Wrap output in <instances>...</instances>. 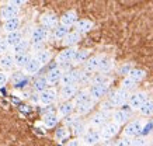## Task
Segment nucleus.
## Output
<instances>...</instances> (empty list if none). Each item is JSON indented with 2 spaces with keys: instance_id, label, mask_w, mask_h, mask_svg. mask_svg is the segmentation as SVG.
I'll return each mask as SVG.
<instances>
[{
  "instance_id": "nucleus-23",
  "label": "nucleus",
  "mask_w": 153,
  "mask_h": 146,
  "mask_svg": "<svg viewBox=\"0 0 153 146\" xmlns=\"http://www.w3.org/2000/svg\"><path fill=\"white\" fill-rule=\"evenodd\" d=\"M31 83L28 75H24V73H17L14 76V80H13V87L14 89H27L28 84ZM33 84V83H31Z\"/></svg>"
},
{
  "instance_id": "nucleus-50",
  "label": "nucleus",
  "mask_w": 153,
  "mask_h": 146,
  "mask_svg": "<svg viewBox=\"0 0 153 146\" xmlns=\"http://www.w3.org/2000/svg\"><path fill=\"white\" fill-rule=\"evenodd\" d=\"M9 75L6 73V72H3V70H0V89L1 87H4L6 84H7V82H9Z\"/></svg>"
},
{
  "instance_id": "nucleus-29",
  "label": "nucleus",
  "mask_w": 153,
  "mask_h": 146,
  "mask_svg": "<svg viewBox=\"0 0 153 146\" xmlns=\"http://www.w3.org/2000/svg\"><path fill=\"white\" fill-rule=\"evenodd\" d=\"M112 67H114V61H112L110 56H107V55H102L101 63H100V67H98V73H104V75H108V73L112 70Z\"/></svg>"
},
{
  "instance_id": "nucleus-47",
  "label": "nucleus",
  "mask_w": 153,
  "mask_h": 146,
  "mask_svg": "<svg viewBox=\"0 0 153 146\" xmlns=\"http://www.w3.org/2000/svg\"><path fill=\"white\" fill-rule=\"evenodd\" d=\"M9 52H11V48H10L7 39L4 37H0V56H3Z\"/></svg>"
},
{
  "instance_id": "nucleus-25",
  "label": "nucleus",
  "mask_w": 153,
  "mask_h": 146,
  "mask_svg": "<svg viewBox=\"0 0 153 146\" xmlns=\"http://www.w3.org/2000/svg\"><path fill=\"white\" fill-rule=\"evenodd\" d=\"M93 27H94L93 21H90V20H87V19H82L76 23V25H74V31H77L79 34L83 35V34H87L88 31H91Z\"/></svg>"
},
{
  "instance_id": "nucleus-37",
  "label": "nucleus",
  "mask_w": 153,
  "mask_h": 146,
  "mask_svg": "<svg viewBox=\"0 0 153 146\" xmlns=\"http://www.w3.org/2000/svg\"><path fill=\"white\" fill-rule=\"evenodd\" d=\"M52 56H53V55H52V52L49 51V49H44V51L38 52V53H35V55H34V58H37L38 61L41 62V65H42V66L48 65V63L51 62Z\"/></svg>"
},
{
  "instance_id": "nucleus-30",
  "label": "nucleus",
  "mask_w": 153,
  "mask_h": 146,
  "mask_svg": "<svg viewBox=\"0 0 153 146\" xmlns=\"http://www.w3.org/2000/svg\"><path fill=\"white\" fill-rule=\"evenodd\" d=\"M90 59V49H79L73 59V66L84 65Z\"/></svg>"
},
{
  "instance_id": "nucleus-36",
  "label": "nucleus",
  "mask_w": 153,
  "mask_h": 146,
  "mask_svg": "<svg viewBox=\"0 0 153 146\" xmlns=\"http://www.w3.org/2000/svg\"><path fill=\"white\" fill-rule=\"evenodd\" d=\"M94 104H96V101H93V100H91V101H87V103L77 105L74 111H76V114H77V115H80V117H83V115H87V114L94 108Z\"/></svg>"
},
{
  "instance_id": "nucleus-48",
  "label": "nucleus",
  "mask_w": 153,
  "mask_h": 146,
  "mask_svg": "<svg viewBox=\"0 0 153 146\" xmlns=\"http://www.w3.org/2000/svg\"><path fill=\"white\" fill-rule=\"evenodd\" d=\"M131 146H148V138L145 136H138L132 139V145Z\"/></svg>"
},
{
  "instance_id": "nucleus-26",
  "label": "nucleus",
  "mask_w": 153,
  "mask_h": 146,
  "mask_svg": "<svg viewBox=\"0 0 153 146\" xmlns=\"http://www.w3.org/2000/svg\"><path fill=\"white\" fill-rule=\"evenodd\" d=\"M80 39H82V34H79L77 31H70L68 34V37L62 41V44L66 48H74V45H77Z\"/></svg>"
},
{
  "instance_id": "nucleus-9",
  "label": "nucleus",
  "mask_w": 153,
  "mask_h": 146,
  "mask_svg": "<svg viewBox=\"0 0 153 146\" xmlns=\"http://www.w3.org/2000/svg\"><path fill=\"white\" fill-rule=\"evenodd\" d=\"M102 141L101 138V132L100 129H88V132L82 138V142H83V146H96L98 145L100 142Z\"/></svg>"
},
{
  "instance_id": "nucleus-13",
  "label": "nucleus",
  "mask_w": 153,
  "mask_h": 146,
  "mask_svg": "<svg viewBox=\"0 0 153 146\" xmlns=\"http://www.w3.org/2000/svg\"><path fill=\"white\" fill-rule=\"evenodd\" d=\"M108 89H110V84H97V86H90L88 90H90V96H91V100L93 101H100L107 96L108 93Z\"/></svg>"
},
{
  "instance_id": "nucleus-3",
  "label": "nucleus",
  "mask_w": 153,
  "mask_h": 146,
  "mask_svg": "<svg viewBox=\"0 0 153 146\" xmlns=\"http://www.w3.org/2000/svg\"><path fill=\"white\" fill-rule=\"evenodd\" d=\"M132 113H134V110L126 104V105H124L122 108H118V110H115V111L112 113V118H111L112 122L118 124L120 127L121 125H125V124H128V121H129Z\"/></svg>"
},
{
  "instance_id": "nucleus-35",
  "label": "nucleus",
  "mask_w": 153,
  "mask_h": 146,
  "mask_svg": "<svg viewBox=\"0 0 153 146\" xmlns=\"http://www.w3.org/2000/svg\"><path fill=\"white\" fill-rule=\"evenodd\" d=\"M82 121H83V119H82V117L74 113V114H72V115H69V117L63 118V127L69 128V129H73V128L76 127L79 122H82Z\"/></svg>"
},
{
  "instance_id": "nucleus-20",
  "label": "nucleus",
  "mask_w": 153,
  "mask_h": 146,
  "mask_svg": "<svg viewBox=\"0 0 153 146\" xmlns=\"http://www.w3.org/2000/svg\"><path fill=\"white\" fill-rule=\"evenodd\" d=\"M21 28V19L20 17H16V19H11V20H7L3 23V31L7 34H11V33H16V31H20Z\"/></svg>"
},
{
  "instance_id": "nucleus-17",
  "label": "nucleus",
  "mask_w": 153,
  "mask_h": 146,
  "mask_svg": "<svg viewBox=\"0 0 153 146\" xmlns=\"http://www.w3.org/2000/svg\"><path fill=\"white\" fill-rule=\"evenodd\" d=\"M77 21H79V19H77V13H76L74 10L66 11V13H63L62 17H60V24L68 27V28H69V27H74Z\"/></svg>"
},
{
  "instance_id": "nucleus-6",
  "label": "nucleus",
  "mask_w": 153,
  "mask_h": 146,
  "mask_svg": "<svg viewBox=\"0 0 153 146\" xmlns=\"http://www.w3.org/2000/svg\"><path fill=\"white\" fill-rule=\"evenodd\" d=\"M148 100H149V97H148V93H146V91H135L134 94H131L128 105H129L134 111H139L140 107H142Z\"/></svg>"
},
{
  "instance_id": "nucleus-28",
  "label": "nucleus",
  "mask_w": 153,
  "mask_h": 146,
  "mask_svg": "<svg viewBox=\"0 0 153 146\" xmlns=\"http://www.w3.org/2000/svg\"><path fill=\"white\" fill-rule=\"evenodd\" d=\"M42 69V65H41V62L38 61L37 58H33L31 61L28 62V65L24 67V70H25V73H27L28 76H34V75H37L38 72Z\"/></svg>"
},
{
  "instance_id": "nucleus-27",
  "label": "nucleus",
  "mask_w": 153,
  "mask_h": 146,
  "mask_svg": "<svg viewBox=\"0 0 153 146\" xmlns=\"http://www.w3.org/2000/svg\"><path fill=\"white\" fill-rule=\"evenodd\" d=\"M48 86H49V83H48L47 80V76H39V77H37L35 80L33 82V90L34 93H42V91H45V90L48 89Z\"/></svg>"
},
{
  "instance_id": "nucleus-40",
  "label": "nucleus",
  "mask_w": 153,
  "mask_h": 146,
  "mask_svg": "<svg viewBox=\"0 0 153 146\" xmlns=\"http://www.w3.org/2000/svg\"><path fill=\"white\" fill-rule=\"evenodd\" d=\"M139 114L143 117H152L153 115V99H149L146 103L140 107Z\"/></svg>"
},
{
  "instance_id": "nucleus-5",
  "label": "nucleus",
  "mask_w": 153,
  "mask_h": 146,
  "mask_svg": "<svg viewBox=\"0 0 153 146\" xmlns=\"http://www.w3.org/2000/svg\"><path fill=\"white\" fill-rule=\"evenodd\" d=\"M48 37H49V30L48 28L42 27V25L34 27L33 33H31V37H30L31 45H35V44H45Z\"/></svg>"
},
{
  "instance_id": "nucleus-31",
  "label": "nucleus",
  "mask_w": 153,
  "mask_h": 146,
  "mask_svg": "<svg viewBox=\"0 0 153 146\" xmlns=\"http://www.w3.org/2000/svg\"><path fill=\"white\" fill-rule=\"evenodd\" d=\"M34 58L31 52H25V53H20V55H14V61H16V66L17 67H25L28 65V62Z\"/></svg>"
},
{
  "instance_id": "nucleus-44",
  "label": "nucleus",
  "mask_w": 153,
  "mask_h": 146,
  "mask_svg": "<svg viewBox=\"0 0 153 146\" xmlns=\"http://www.w3.org/2000/svg\"><path fill=\"white\" fill-rule=\"evenodd\" d=\"M136 84H138L136 82L132 80L131 77H128V76H126V77H124V79H122V82H121V89H124V90H126V91H129V93H131L132 90L136 89Z\"/></svg>"
},
{
  "instance_id": "nucleus-1",
  "label": "nucleus",
  "mask_w": 153,
  "mask_h": 146,
  "mask_svg": "<svg viewBox=\"0 0 153 146\" xmlns=\"http://www.w3.org/2000/svg\"><path fill=\"white\" fill-rule=\"evenodd\" d=\"M145 129V121L143 119H140V118H138V119H132V121H129V122L125 125V128H124V136L125 138H138L143 132Z\"/></svg>"
},
{
  "instance_id": "nucleus-45",
  "label": "nucleus",
  "mask_w": 153,
  "mask_h": 146,
  "mask_svg": "<svg viewBox=\"0 0 153 146\" xmlns=\"http://www.w3.org/2000/svg\"><path fill=\"white\" fill-rule=\"evenodd\" d=\"M100 111H104V113H108V114H112L115 111V105L112 104V101L108 97H107L104 101H101L100 104Z\"/></svg>"
},
{
  "instance_id": "nucleus-14",
  "label": "nucleus",
  "mask_w": 153,
  "mask_h": 146,
  "mask_svg": "<svg viewBox=\"0 0 153 146\" xmlns=\"http://www.w3.org/2000/svg\"><path fill=\"white\" fill-rule=\"evenodd\" d=\"M120 125L115 122H112V121H110V122L107 124L105 127H102L101 129H100V132H101V138L102 141H110V139H112V138L115 136L117 133L120 132Z\"/></svg>"
},
{
  "instance_id": "nucleus-7",
  "label": "nucleus",
  "mask_w": 153,
  "mask_h": 146,
  "mask_svg": "<svg viewBox=\"0 0 153 146\" xmlns=\"http://www.w3.org/2000/svg\"><path fill=\"white\" fill-rule=\"evenodd\" d=\"M19 14H20V6L14 4V1H9L0 10V19L4 20V21L16 19V17H19Z\"/></svg>"
},
{
  "instance_id": "nucleus-10",
  "label": "nucleus",
  "mask_w": 153,
  "mask_h": 146,
  "mask_svg": "<svg viewBox=\"0 0 153 146\" xmlns=\"http://www.w3.org/2000/svg\"><path fill=\"white\" fill-rule=\"evenodd\" d=\"M80 75H82V69H72V70L66 72L62 80H60V84L62 87L63 86H73V84H77L79 83V79H80Z\"/></svg>"
},
{
  "instance_id": "nucleus-21",
  "label": "nucleus",
  "mask_w": 153,
  "mask_h": 146,
  "mask_svg": "<svg viewBox=\"0 0 153 146\" xmlns=\"http://www.w3.org/2000/svg\"><path fill=\"white\" fill-rule=\"evenodd\" d=\"M6 39H7V42H9L10 48L13 49L14 47H17L21 41H24L25 39V34H24L23 30H20V31H16V33H11V34H7L6 35ZM28 39V38H27Z\"/></svg>"
},
{
  "instance_id": "nucleus-33",
  "label": "nucleus",
  "mask_w": 153,
  "mask_h": 146,
  "mask_svg": "<svg viewBox=\"0 0 153 146\" xmlns=\"http://www.w3.org/2000/svg\"><path fill=\"white\" fill-rule=\"evenodd\" d=\"M88 129H90V125L86 124L84 121H82V122H79L73 129H72V133H73L76 138H80V139H82V138L88 132Z\"/></svg>"
},
{
  "instance_id": "nucleus-39",
  "label": "nucleus",
  "mask_w": 153,
  "mask_h": 146,
  "mask_svg": "<svg viewBox=\"0 0 153 146\" xmlns=\"http://www.w3.org/2000/svg\"><path fill=\"white\" fill-rule=\"evenodd\" d=\"M69 28L68 27H65V25H62V24H59L56 28H53V38L55 39H65L66 37H68V34H69Z\"/></svg>"
},
{
  "instance_id": "nucleus-8",
  "label": "nucleus",
  "mask_w": 153,
  "mask_h": 146,
  "mask_svg": "<svg viewBox=\"0 0 153 146\" xmlns=\"http://www.w3.org/2000/svg\"><path fill=\"white\" fill-rule=\"evenodd\" d=\"M59 99V93L55 87H48L45 91L39 93V104L41 105H52Z\"/></svg>"
},
{
  "instance_id": "nucleus-11",
  "label": "nucleus",
  "mask_w": 153,
  "mask_h": 146,
  "mask_svg": "<svg viewBox=\"0 0 153 146\" xmlns=\"http://www.w3.org/2000/svg\"><path fill=\"white\" fill-rule=\"evenodd\" d=\"M77 48H65L63 51H60L56 56V62L58 65H62V63H73V59L77 53Z\"/></svg>"
},
{
  "instance_id": "nucleus-18",
  "label": "nucleus",
  "mask_w": 153,
  "mask_h": 146,
  "mask_svg": "<svg viewBox=\"0 0 153 146\" xmlns=\"http://www.w3.org/2000/svg\"><path fill=\"white\" fill-rule=\"evenodd\" d=\"M101 59H102V55H94V56H90V59L83 65V70L90 72V73H93L94 75V72H98Z\"/></svg>"
},
{
  "instance_id": "nucleus-38",
  "label": "nucleus",
  "mask_w": 153,
  "mask_h": 146,
  "mask_svg": "<svg viewBox=\"0 0 153 146\" xmlns=\"http://www.w3.org/2000/svg\"><path fill=\"white\" fill-rule=\"evenodd\" d=\"M111 83V77L108 75L104 73H97L93 76L91 79V86H97V84H110Z\"/></svg>"
},
{
  "instance_id": "nucleus-46",
  "label": "nucleus",
  "mask_w": 153,
  "mask_h": 146,
  "mask_svg": "<svg viewBox=\"0 0 153 146\" xmlns=\"http://www.w3.org/2000/svg\"><path fill=\"white\" fill-rule=\"evenodd\" d=\"M132 69H134V66H132V63H129V62H126V63H122V65L118 67V73H120L121 76H128L132 72Z\"/></svg>"
},
{
  "instance_id": "nucleus-34",
  "label": "nucleus",
  "mask_w": 153,
  "mask_h": 146,
  "mask_svg": "<svg viewBox=\"0 0 153 146\" xmlns=\"http://www.w3.org/2000/svg\"><path fill=\"white\" fill-rule=\"evenodd\" d=\"M30 48H31V41L25 38V39H24V41H21L17 47H14L13 49H11V53H13V55L25 53V52H30Z\"/></svg>"
},
{
  "instance_id": "nucleus-16",
  "label": "nucleus",
  "mask_w": 153,
  "mask_h": 146,
  "mask_svg": "<svg viewBox=\"0 0 153 146\" xmlns=\"http://www.w3.org/2000/svg\"><path fill=\"white\" fill-rule=\"evenodd\" d=\"M41 25L48 30L56 28L59 25L58 24V16L53 14V13H44L41 16Z\"/></svg>"
},
{
  "instance_id": "nucleus-43",
  "label": "nucleus",
  "mask_w": 153,
  "mask_h": 146,
  "mask_svg": "<svg viewBox=\"0 0 153 146\" xmlns=\"http://www.w3.org/2000/svg\"><path fill=\"white\" fill-rule=\"evenodd\" d=\"M145 76H146V72H145L143 69L134 67V69H132V72L128 75V77H131V79H132V80H135L136 83H139L140 80H143V79H145Z\"/></svg>"
},
{
  "instance_id": "nucleus-24",
  "label": "nucleus",
  "mask_w": 153,
  "mask_h": 146,
  "mask_svg": "<svg viewBox=\"0 0 153 146\" xmlns=\"http://www.w3.org/2000/svg\"><path fill=\"white\" fill-rule=\"evenodd\" d=\"M14 66H16V61H14V55L11 52L6 53L3 56H0V67L1 70H11Z\"/></svg>"
},
{
  "instance_id": "nucleus-41",
  "label": "nucleus",
  "mask_w": 153,
  "mask_h": 146,
  "mask_svg": "<svg viewBox=\"0 0 153 146\" xmlns=\"http://www.w3.org/2000/svg\"><path fill=\"white\" fill-rule=\"evenodd\" d=\"M69 136H70V131L66 127H59L55 131V139L56 141H59V142L66 141V139H69Z\"/></svg>"
},
{
  "instance_id": "nucleus-2",
  "label": "nucleus",
  "mask_w": 153,
  "mask_h": 146,
  "mask_svg": "<svg viewBox=\"0 0 153 146\" xmlns=\"http://www.w3.org/2000/svg\"><path fill=\"white\" fill-rule=\"evenodd\" d=\"M112 118V114L104 113V111H100L98 110L97 113H94L88 121V125L91 129H101L102 127H105L107 124L110 122V119Z\"/></svg>"
},
{
  "instance_id": "nucleus-4",
  "label": "nucleus",
  "mask_w": 153,
  "mask_h": 146,
  "mask_svg": "<svg viewBox=\"0 0 153 146\" xmlns=\"http://www.w3.org/2000/svg\"><path fill=\"white\" fill-rule=\"evenodd\" d=\"M129 97H131V93L129 91H126L124 89H117L115 91H112L111 96H108V99L112 101V104L115 105V107H124L128 104L129 101Z\"/></svg>"
},
{
  "instance_id": "nucleus-32",
  "label": "nucleus",
  "mask_w": 153,
  "mask_h": 146,
  "mask_svg": "<svg viewBox=\"0 0 153 146\" xmlns=\"http://www.w3.org/2000/svg\"><path fill=\"white\" fill-rule=\"evenodd\" d=\"M59 115L56 113H51V114H45V115H42V124L45 125L47 128H53L58 125L59 122Z\"/></svg>"
},
{
  "instance_id": "nucleus-15",
  "label": "nucleus",
  "mask_w": 153,
  "mask_h": 146,
  "mask_svg": "<svg viewBox=\"0 0 153 146\" xmlns=\"http://www.w3.org/2000/svg\"><path fill=\"white\" fill-rule=\"evenodd\" d=\"M63 75H65V72L62 70L59 66L52 67L51 70L47 73V80H48V83H49V86H55V84H58V83H60Z\"/></svg>"
},
{
  "instance_id": "nucleus-22",
  "label": "nucleus",
  "mask_w": 153,
  "mask_h": 146,
  "mask_svg": "<svg viewBox=\"0 0 153 146\" xmlns=\"http://www.w3.org/2000/svg\"><path fill=\"white\" fill-rule=\"evenodd\" d=\"M87 101H91V96H90V90L88 87H83V89L79 90V93L76 94V97L73 99V103H74V107H77L80 104H84Z\"/></svg>"
},
{
  "instance_id": "nucleus-49",
  "label": "nucleus",
  "mask_w": 153,
  "mask_h": 146,
  "mask_svg": "<svg viewBox=\"0 0 153 146\" xmlns=\"http://www.w3.org/2000/svg\"><path fill=\"white\" fill-rule=\"evenodd\" d=\"M131 145H132V139H131V138L122 136L121 139H118L112 146H131Z\"/></svg>"
},
{
  "instance_id": "nucleus-19",
  "label": "nucleus",
  "mask_w": 153,
  "mask_h": 146,
  "mask_svg": "<svg viewBox=\"0 0 153 146\" xmlns=\"http://www.w3.org/2000/svg\"><path fill=\"white\" fill-rule=\"evenodd\" d=\"M74 110H76V107H74L73 101H63V103H60L58 105L56 114L62 118H66V117H69V115H72L74 113Z\"/></svg>"
},
{
  "instance_id": "nucleus-42",
  "label": "nucleus",
  "mask_w": 153,
  "mask_h": 146,
  "mask_svg": "<svg viewBox=\"0 0 153 146\" xmlns=\"http://www.w3.org/2000/svg\"><path fill=\"white\" fill-rule=\"evenodd\" d=\"M93 73H90V72H86L82 69V75H80V79H79V83L77 86H91V79H93Z\"/></svg>"
},
{
  "instance_id": "nucleus-12",
  "label": "nucleus",
  "mask_w": 153,
  "mask_h": 146,
  "mask_svg": "<svg viewBox=\"0 0 153 146\" xmlns=\"http://www.w3.org/2000/svg\"><path fill=\"white\" fill-rule=\"evenodd\" d=\"M79 86L77 84H73V86H63L60 87V91H59V99L63 101H73V99L76 97V94L79 93Z\"/></svg>"
},
{
  "instance_id": "nucleus-51",
  "label": "nucleus",
  "mask_w": 153,
  "mask_h": 146,
  "mask_svg": "<svg viewBox=\"0 0 153 146\" xmlns=\"http://www.w3.org/2000/svg\"><path fill=\"white\" fill-rule=\"evenodd\" d=\"M66 146H83V142L80 138H73V139H69Z\"/></svg>"
}]
</instances>
